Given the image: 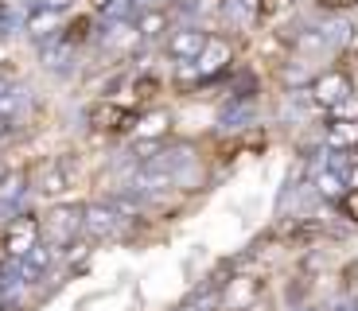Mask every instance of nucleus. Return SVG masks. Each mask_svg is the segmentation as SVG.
Wrapping results in <instances>:
<instances>
[{"instance_id": "1", "label": "nucleus", "mask_w": 358, "mask_h": 311, "mask_svg": "<svg viewBox=\"0 0 358 311\" xmlns=\"http://www.w3.org/2000/svg\"><path fill=\"white\" fill-rule=\"evenodd\" d=\"M31 245H36V222H31V218L12 222L8 233H4V249H8V253H27Z\"/></svg>"}, {"instance_id": "11", "label": "nucleus", "mask_w": 358, "mask_h": 311, "mask_svg": "<svg viewBox=\"0 0 358 311\" xmlns=\"http://www.w3.org/2000/svg\"><path fill=\"white\" fill-rule=\"evenodd\" d=\"M0 179H4V164H0Z\"/></svg>"}, {"instance_id": "9", "label": "nucleus", "mask_w": 358, "mask_h": 311, "mask_svg": "<svg viewBox=\"0 0 358 311\" xmlns=\"http://www.w3.org/2000/svg\"><path fill=\"white\" fill-rule=\"evenodd\" d=\"M160 27H164V16H148V20H144V31H160Z\"/></svg>"}, {"instance_id": "7", "label": "nucleus", "mask_w": 358, "mask_h": 311, "mask_svg": "<svg viewBox=\"0 0 358 311\" xmlns=\"http://www.w3.org/2000/svg\"><path fill=\"white\" fill-rule=\"evenodd\" d=\"M343 210H347V218H350V222H358V187L350 191L347 198H343Z\"/></svg>"}, {"instance_id": "5", "label": "nucleus", "mask_w": 358, "mask_h": 311, "mask_svg": "<svg viewBox=\"0 0 358 311\" xmlns=\"http://www.w3.org/2000/svg\"><path fill=\"white\" fill-rule=\"evenodd\" d=\"M288 8H292V0H265V4H261L265 16H285Z\"/></svg>"}, {"instance_id": "2", "label": "nucleus", "mask_w": 358, "mask_h": 311, "mask_svg": "<svg viewBox=\"0 0 358 311\" xmlns=\"http://www.w3.org/2000/svg\"><path fill=\"white\" fill-rule=\"evenodd\" d=\"M90 124H98V129H129L133 113L129 109H113V106H98L90 113Z\"/></svg>"}, {"instance_id": "4", "label": "nucleus", "mask_w": 358, "mask_h": 311, "mask_svg": "<svg viewBox=\"0 0 358 311\" xmlns=\"http://www.w3.org/2000/svg\"><path fill=\"white\" fill-rule=\"evenodd\" d=\"M39 191H47V195H63V191H66V175H63V171H59V175H47Z\"/></svg>"}, {"instance_id": "10", "label": "nucleus", "mask_w": 358, "mask_h": 311, "mask_svg": "<svg viewBox=\"0 0 358 311\" xmlns=\"http://www.w3.org/2000/svg\"><path fill=\"white\" fill-rule=\"evenodd\" d=\"M71 0H47V8H66Z\"/></svg>"}, {"instance_id": "8", "label": "nucleus", "mask_w": 358, "mask_h": 311, "mask_svg": "<svg viewBox=\"0 0 358 311\" xmlns=\"http://www.w3.org/2000/svg\"><path fill=\"white\" fill-rule=\"evenodd\" d=\"M323 8H355L358 0H320Z\"/></svg>"}, {"instance_id": "6", "label": "nucleus", "mask_w": 358, "mask_h": 311, "mask_svg": "<svg viewBox=\"0 0 358 311\" xmlns=\"http://www.w3.org/2000/svg\"><path fill=\"white\" fill-rule=\"evenodd\" d=\"M355 140H358L355 124H339V129H335V144H355Z\"/></svg>"}, {"instance_id": "3", "label": "nucleus", "mask_w": 358, "mask_h": 311, "mask_svg": "<svg viewBox=\"0 0 358 311\" xmlns=\"http://www.w3.org/2000/svg\"><path fill=\"white\" fill-rule=\"evenodd\" d=\"M347 94H350V82L339 78V74H327V78L315 82V98L327 101V106H331V101H343Z\"/></svg>"}]
</instances>
